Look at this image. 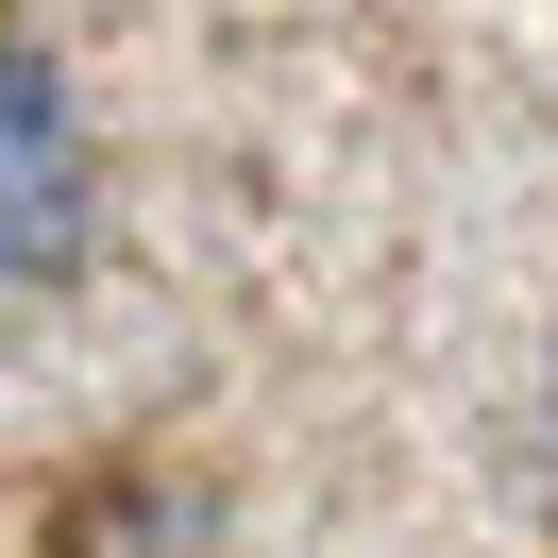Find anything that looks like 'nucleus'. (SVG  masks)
<instances>
[{"label":"nucleus","mask_w":558,"mask_h":558,"mask_svg":"<svg viewBox=\"0 0 558 558\" xmlns=\"http://www.w3.org/2000/svg\"><path fill=\"white\" fill-rule=\"evenodd\" d=\"M51 271H85V119L0 17V288H51Z\"/></svg>","instance_id":"f257e3e1"}]
</instances>
